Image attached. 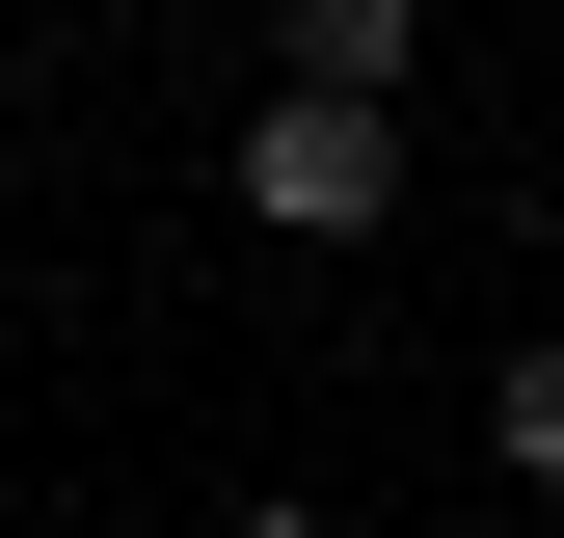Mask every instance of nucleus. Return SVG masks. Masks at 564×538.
<instances>
[{
    "mask_svg": "<svg viewBox=\"0 0 564 538\" xmlns=\"http://www.w3.org/2000/svg\"><path fill=\"white\" fill-rule=\"evenodd\" d=\"M242 216L269 243H377L403 216V82H269L242 108Z\"/></svg>",
    "mask_w": 564,
    "mask_h": 538,
    "instance_id": "f257e3e1",
    "label": "nucleus"
},
{
    "mask_svg": "<svg viewBox=\"0 0 564 538\" xmlns=\"http://www.w3.org/2000/svg\"><path fill=\"white\" fill-rule=\"evenodd\" d=\"M431 54V0H296V82H403Z\"/></svg>",
    "mask_w": 564,
    "mask_h": 538,
    "instance_id": "f03ea898",
    "label": "nucleus"
},
{
    "mask_svg": "<svg viewBox=\"0 0 564 538\" xmlns=\"http://www.w3.org/2000/svg\"><path fill=\"white\" fill-rule=\"evenodd\" d=\"M484 431H511V485H564V351H511V404H484Z\"/></svg>",
    "mask_w": 564,
    "mask_h": 538,
    "instance_id": "7ed1b4c3",
    "label": "nucleus"
}]
</instances>
